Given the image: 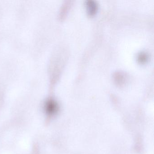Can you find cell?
<instances>
[{
	"mask_svg": "<svg viewBox=\"0 0 154 154\" xmlns=\"http://www.w3.org/2000/svg\"><path fill=\"white\" fill-rule=\"evenodd\" d=\"M87 8L88 11L90 15H93L97 11V5L94 2L89 1L87 2Z\"/></svg>",
	"mask_w": 154,
	"mask_h": 154,
	"instance_id": "6da1fadb",
	"label": "cell"
},
{
	"mask_svg": "<svg viewBox=\"0 0 154 154\" xmlns=\"http://www.w3.org/2000/svg\"><path fill=\"white\" fill-rule=\"evenodd\" d=\"M147 58L148 57L147 54L143 53V52L140 53L138 56V59L139 61L141 62V63L146 62V61L147 60Z\"/></svg>",
	"mask_w": 154,
	"mask_h": 154,
	"instance_id": "7a4b0ae2",
	"label": "cell"
}]
</instances>
